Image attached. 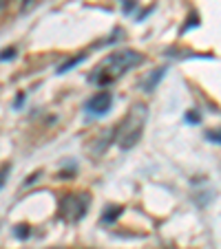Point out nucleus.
Returning <instances> with one entry per match:
<instances>
[{
    "mask_svg": "<svg viewBox=\"0 0 221 249\" xmlns=\"http://www.w3.org/2000/svg\"><path fill=\"white\" fill-rule=\"evenodd\" d=\"M144 62V55L133 49H124V51H115L111 55H106L98 66L93 69V73L89 75V82L95 86H108L118 82L120 77H124L128 71H133L135 66H140Z\"/></svg>",
    "mask_w": 221,
    "mask_h": 249,
    "instance_id": "obj_1",
    "label": "nucleus"
},
{
    "mask_svg": "<svg viewBox=\"0 0 221 249\" xmlns=\"http://www.w3.org/2000/svg\"><path fill=\"white\" fill-rule=\"evenodd\" d=\"M124 212V207L122 205H113V207H104V216H102V223H111V221H115V218L120 216Z\"/></svg>",
    "mask_w": 221,
    "mask_h": 249,
    "instance_id": "obj_6",
    "label": "nucleus"
},
{
    "mask_svg": "<svg viewBox=\"0 0 221 249\" xmlns=\"http://www.w3.org/2000/svg\"><path fill=\"white\" fill-rule=\"evenodd\" d=\"M164 73H166L164 66H161V69H155L151 75L146 77V80H141V89H144L146 93H153V90H155V86H157V82L164 77Z\"/></svg>",
    "mask_w": 221,
    "mask_h": 249,
    "instance_id": "obj_5",
    "label": "nucleus"
},
{
    "mask_svg": "<svg viewBox=\"0 0 221 249\" xmlns=\"http://www.w3.org/2000/svg\"><path fill=\"white\" fill-rule=\"evenodd\" d=\"M146 122H148V106L141 102H135L128 108L126 117L120 122V128H118V146L122 150H131V148H135L140 143Z\"/></svg>",
    "mask_w": 221,
    "mask_h": 249,
    "instance_id": "obj_2",
    "label": "nucleus"
},
{
    "mask_svg": "<svg viewBox=\"0 0 221 249\" xmlns=\"http://www.w3.org/2000/svg\"><path fill=\"white\" fill-rule=\"evenodd\" d=\"M82 60H84V55H78V57H73V60H66L64 64H60V66H58V75H64V73H66V71H69V69H76V66L80 64Z\"/></svg>",
    "mask_w": 221,
    "mask_h": 249,
    "instance_id": "obj_7",
    "label": "nucleus"
},
{
    "mask_svg": "<svg viewBox=\"0 0 221 249\" xmlns=\"http://www.w3.org/2000/svg\"><path fill=\"white\" fill-rule=\"evenodd\" d=\"M22 2H24V5H27V2H29V0H22Z\"/></svg>",
    "mask_w": 221,
    "mask_h": 249,
    "instance_id": "obj_11",
    "label": "nucleus"
},
{
    "mask_svg": "<svg viewBox=\"0 0 221 249\" xmlns=\"http://www.w3.org/2000/svg\"><path fill=\"white\" fill-rule=\"evenodd\" d=\"M111 106H113V95L108 90H100L86 102V113L93 115V117H102L111 110Z\"/></svg>",
    "mask_w": 221,
    "mask_h": 249,
    "instance_id": "obj_4",
    "label": "nucleus"
},
{
    "mask_svg": "<svg viewBox=\"0 0 221 249\" xmlns=\"http://www.w3.org/2000/svg\"><path fill=\"white\" fill-rule=\"evenodd\" d=\"M14 53H16V49H7V51L0 53V60H2V62H5V60H11V57H14Z\"/></svg>",
    "mask_w": 221,
    "mask_h": 249,
    "instance_id": "obj_10",
    "label": "nucleus"
},
{
    "mask_svg": "<svg viewBox=\"0 0 221 249\" xmlns=\"http://www.w3.org/2000/svg\"><path fill=\"white\" fill-rule=\"evenodd\" d=\"M14 231H16V236H18V238H27V236H29V234H27V231H29V227H27V225H20V227L16 225V230H14Z\"/></svg>",
    "mask_w": 221,
    "mask_h": 249,
    "instance_id": "obj_9",
    "label": "nucleus"
},
{
    "mask_svg": "<svg viewBox=\"0 0 221 249\" xmlns=\"http://www.w3.org/2000/svg\"><path fill=\"white\" fill-rule=\"evenodd\" d=\"M91 205L89 194H66L60 203V214H64L66 221H80L86 214V207Z\"/></svg>",
    "mask_w": 221,
    "mask_h": 249,
    "instance_id": "obj_3",
    "label": "nucleus"
},
{
    "mask_svg": "<svg viewBox=\"0 0 221 249\" xmlns=\"http://www.w3.org/2000/svg\"><path fill=\"white\" fill-rule=\"evenodd\" d=\"M9 172H11V163H5L2 165V170H0V190L5 188L7 179H9Z\"/></svg>",
    "mask_w": 221,
    "mask_h": 249,
    "instance_id": "obj_8",
    "label": "nucleus"
}]
</instances>
